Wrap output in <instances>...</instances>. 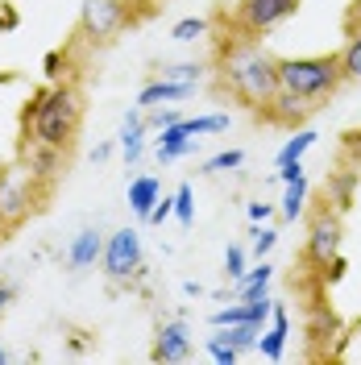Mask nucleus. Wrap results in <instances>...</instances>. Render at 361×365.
<instances>
[{
	"instance_id": "11",
	"label": "nucleus",
	"mask_w": 361,
	"mask_h": 365,
	"mask_svg": "<svg viewBox=\"0 0 361 365\" xmlns=\"http://www.w3.org/2000/svg\"><path fill=\"white\" fill-rule=\"evenodd\" d=\"M150 357L154 361H187L191 357V332H187V324L183 319H171V324H162L158 336H154V349H150Z\"/></svg>"
},
{
	"instance_id": "38",
	"label": "nucleus",
	"mask_w": 361,
	"mask_h": 365,
	"mask_svg": "<svg viewBox=\"0 0 361 365\" xmlns=\"http://www.w3.org/2000/svg\"><path fill=\"white\" fill-rule=\"evenodd\" d=\"M274 207L270 204H262V200H258V204H249V220H253V225H258V220H266V216H270Z\"/></svg>"
},
{
	"instance_id": "9",
	"label": "nucleus",
	"mask_w": 361,
	"mask_h": 365,
	"mask_svg": "<svg viewBox=\"0 0 361 365\" xmlns=\"http://www.w3.org/2000/svg\"><path fill=\"white\" fill-rule=\"evenodd\" d=\"M320 104H312V100H303V96H295V91H283L278 88V96H274L270 104L258 113V120H266V125H274V129H303V120L316 113Z\"/></svg>"
},
{
	"instance_id": "10",
	"label": "nucleus",
	"mask_w": 361,
	"mask_h": 365,
	"mask_svg": "<svg viewBox=\"0 0 361 365\" xmlns=\"http://www.w3.org/2000/svg\"><path fill=\"white\" fill-rule=\"evenodd\" d=\"M67 158L71 154L54 150V145H42V141H17V162L29 166V170L42 182H50V187H59V175L67 170Z\"/></svg>"
},
{
	"instance_id": "23",
	"label": "nucleus",
	"mask_w": 361,
	"mask_h": 365,
	"mask_svg": "<svg viewBox=\"0 0 361 365\" xmlns=\"http://www.w3.org/2000/svg\"><path fill=\"white\" fill-rule=\"evenodd\" d=\"M208 29H212L208 17H183V21L171 29V38H175V42H200V38H208Z\"/></svg>"
},
{
	"instance_id": "25",
	"label": "nucleus",
	"mask_w": 361,
	"mask_h": 365,
	"mask_svg": "<svg viewBox=\"0 0 361 365\" xmlns=\"http://www.w3.org/2000/svg\"><path fill=\"white\" fill-rule=\"evenodd\" d=\"M67 67H71V46H63V50H50L46 54V63H42V71H46V79L54 83V79H63L67 75Z\"/></svg>"
},
{
	"instance_id": "7",
	"label": "nucleus",
	"mask_w": 361,
	"mask_h": 365,
	"mask_svg": "<svg viewBox=\"0 0 361 365\" xmlns=\"http://www.w3.org/2000/svg\"><path fill=\"white\" fill-rule=\"evenodd\" d=\"M345 245V225H340L337 207H316L312 220H307V245H303V262L316 274H324L332 262L340 257Z\"/></svg>"
},
{
	"instance_id": "29",
	"label": "nucleus",
	"mask_w": 361,
	"mask_h": 365,
	"mask_svg": "<svg viewBox=\"0 0 361 365\" xmlns=\"http://www.w3.org/2000/svg\"><path fill=\"white\" fill-rule=\"evenodd\" d=\"M249 237H253V241H249L253 257H266V253H270L274 245H278V232H274V228H253Z\"/></svg>"
},
{
	"instance_id": "22",
	"label": "nucleus",
	"mask_w": 361,
	"mask_h": 365,
	"mask_svg": "<svg viewBox=\"0 0 361 365\" xmlns=\"http://www.w3.org/2000/svg\"><path fill=\"white\" fill-rule=\"evenodd\" d=\"M203 349H208V357H212V361H220V365H237V361H241V349H237V344H228L220 332H212V336L203 341Z\"/></svg>"
},
{
	"instance_id": "37",
	"label": "nucleus",
	"mask_w": 361,
	"mask_h": 365,
	"mask_svg": "<svg viewBox=\"0 0 361 365\" xmlns=\"http://www.w3.org/2000/svg\"><path fill=\"white\" fill-rule=\"evenodd\" d=\"M349 29H361V0H353V9H349V17H345V34Z\"/></svg>"
},
{
	"instance_id": "35",
	"label": "nucleus",
	"mask_w": 361,
	"mask_h": 365,
	"mask_svg": "<svg viewBox=\"0 0 361 365\" xmlns=\"http://www.w3.org/2000/svg\"><path fill=\"white\" fill-rule=\"evenodd\" d=\"M303 179V162H287V166H278V182H295Z\"/></svg>"
},
{
	"instance_id": "2",
	"label": "nucleus",
	"mask_w": 361,
	"mask_h": 365,
	"mask_svg": "<svg viewBox=\"0 0 361 365\" xmlns=\"http://www.w3.org/2000/svg\"><path fill=\"white\" fill-rule=\"evenodd\" d=\"M83 113H88L83 83L75 75H63L29 96V104L21 108V137L17 141H42V145L71 154L79 141V129H83Z\"/></svg>"
},
{
	"instance_id": "6",
	"label": "nucleus",
	"mask_w": 361,
	"mask_h": 365,
	"mask_svg": "<svg viewBox=\"0 0 361 365\" xmlns=\"http://www.w3.org/2000/svg\"><path fill=\"white\" fill-rule=\"evenodd\" d=\"M299 13V0H237L225 17V34H245V38H266L270 29L291 21Z\"/></svg>"
},
{
	"instance_id": "19",
	"label": "nucleus",
	"mask_w": 361,
	"mask_h": 365,
	"mask_svg": "<svg viewBox=\"0 0 361 365\" xmlns=\"http://www.w3.org/2000/svg\"><path fill=\"white\" fill-rule=\"evenodd\" d=\"M312 145H316V133H312V129H295V137H287V141H283V150H278V166H287V162H303V154H307V150H312Z\"/></svg>"
},
{
	"instance_id": "8",
	"label": "nucleus",
	"mask_w": 361,
	"mask_h": 365,
	"mask_svg": "<svg viewBox=\"0 0 361 365\" xmlns=\"http://www.w3.org/2000/svg\"><path fill=\"white\" fill-rule=\"evenodd\" d=\"M100 266H104V274L113 282H129V278L141 274V237H137V228H116L113 237L104 241Z\"/></svg>"
},
{
	"instance_id": "32",
	"label": "nucleus",
	"mask_w": 361,
	"mask_h": 365,
	"mask_svg": "<svg viewBox=\"0 0 361 365\" xmlns=\"http://www.w3.org/2000/svg\"><path fill=\"white\" fill-rule=\"evenodd\" d=\"M17 25H21V13L0 0V34H9V29H17Z\"/></svg>"
},
{
	"instance_id": "13",
	"label": "nucleus",
	"mask_w": 361,
	"mask_h": 365,
	"mask_svg": "<svg viewBox=\"0 0 361 365\" xmlns=\"http://www.w3.org/2000/svg\"><path fill=\"white\" fill-rule=\"evenodd\" d=\"M100 257H104V237H100L96 228L75 232V241H71V250H67V266H71V270L83 274V270H91Z\"/></svg>"
},
{
	"instance_id": "34",
	"label": "nucleus",
	"mask_w": 361,
	"mask_h": 365,
	"mask_svg": "<svg viewBox=\"0 0 361 365\" xmlns=\"http://www.w3.org/2000/svg\"><path fill=\"white\" fill-rule=\"evenodd\" d=\"M129 4H133V13H137V25H141L146 17H150V13H158V4H162V0H129Z\"/></svg>"
},
{
	"instance_id": "3",
	"label": "nucleus",
	"mask_w": 361,
	"mask_h": 365,
	"mask_svg": "<svg viewBox=\"0 0 361 365\" xmlns=\"http://www.w3.org/2000/svg\"><path fill=\"white\" fill-rule=\"evenodd\" d=\"M345 83V71H340V54H303V58H278V88L295 91L312 104L332 100Z\"/></svg>"
},
{
	"instance_id": "24",
	"label": "nucleus",
	"mask_w": 361,
	"mask_h": 365,
	"mask_svg": "<svg viewBox=\"0 0 361 365\" xmlns=\"http://www.w3.org/2000/svg\"><path fill=\"white\" fill-rule=\"evenodd\" d=\"M245 162L241 150H220V154H212V158L203 162V175H225V170H237Z\"/></svg>"
},
{
	"instance_id": "4",
	"label": "nucleus",
	"mask_w": 361,
	"mask_h": 365,
	"mask_svg": "<svg viewBox=\"0 0 361 365\" xmlns=\"http://www.w3.org/2000/svg\"><path fill=\"white\" fill-rule=\"evenodd\" d=\"M50 195H54V187L42 182L29 166H21V162H4L0 166V216H4L9 232H21L50 204Z\"/></svg>"
},
{
	"instance_id": "42",
	"label": "nucleus",
	"mask_w": 361,
	"mask_h": 365,
	"mask_svg": "<svg viewBox=\"0 0 361 365\" xmlns=\"http://www.w3.org/2000/svg\"><path fill=\"white\" fill-rule=\"evenodd\" d=\"M9 361V349H4V344H0V365Z\"/></svg>"
},
{
	"instance_id": "1",
	"label": "nucleus",
	"mask_w": 361,
	"mask_h": 365,
	"mask_svg": "<svg viewBox=\"0 0 361 365\" xmlns=\"http://www.w3.org/2000/svg\"><path fill=\"white\" fill-rule=\"evenodd\" d=\"M216 88L228 100L258 116L278 96V58L262 46V38L245 34H216Z\"/></svg>"
},
{
	"instance_id": "12",
	"label": "nucleus",
	"mask_w": 361,
	"mask_h": 365,
	"mask_svg": "<svg viewBox=\"0 0 361 365\" xmlns=\"http://www.w3.org/2000/svg\"><path fill=\"white\" fill-rule=\"evenodd\" d=\"M191 91H195V83H179V79L158 75L154 83H146V88L137 91V108L146 113V108H158V104H179V100H187Z\"/></svg>"
},
{
	"instance_id": "5",
	"label": "nucleus",
	"mask_w": 361,
	"mask_h": 365,
	"mask_svg": "<svg viewBox=\"0 0 361 365\" xmlns=\"http://www.w3.org/2000/svg\"><path fill=\"white\" fill-rule=\"evenodd\" d=\"M129 25H137V13H133L129 0H83L71 46H88V50L108 46V42H116Z\"/></svg>"
},
{
	"instance_id": "33",
	"label": "nucleus",
	"mask_w": 361,
	"mask_h": 365,
	"mask_svg": "<svg viewBox=\"0 0 361 365\" xmlns=\"http://www.w3.org/2000/svg\"><path fill=\"white\" fill-rule=\"evenodd\" d=\"M195 145H154V154H158V162H175L183 158V154H191Z\"/></svg>"
},
{
	"instance_id": "17",
	"label": "nucleus",
	"mask_w": 361,
	"mask_h": 365,
	"mask_svg": "<svg viewBox=\"0 0 361 365\" xmlns=\"http://www.w3.org/2000/svg\"><path fill=\"white\" fill-rule=\"evenodd\" d=\"M270 278H274V266H270V262H258L253 270H245L241 278H237V282H233V287H237V299L266 291V287H270Z\"/></svg>"
},
{
	"instance_id": "27",
	"label": "nucleus",
	"mask_w": 361,
	"mask_h": 365,
	"mask_svg": "<svg viewBox=\"0 0 361 365\" xmlns=\"http://www.w3.org/2000/svg\"><path fill=\"white\" fill-rule=\"evenodd\" d=\"M175 120H183L179 113H175V108H171V104H158V108H146V129H166V125H175Z\"/></svg>"
},
{
	"instance_id": "26",
	"label": "nucleus",
	"mask_w": 361,
	"mask_h": 365,
	"mask_svg": "<svg viewBox=\"0 0 361 365\" xmlns=\"http://www.w3.org/2000/svg\"><path fill=\"white\" fill-rule=\"evenodd\" d=\"M195 195H191V182H183L179 191H175V220L179 225H191V216H195V204H191Z\"/></svg>"
},
{
	"instance_id": "16",
	"label": "nucleus",
	"mask_w": 361,
	"mask_h": 365,
	"mask_svg": "<svg viewBox=\"0 0 361 365\" xmlns=\"http://www.w3.org/2000/svg\"><path fill=\"white\" fill-rule=\"evenodd\" d=\"M307 195H312V182H307V175L303 179H295L287 182V195H283V220H299L303 212H307Z\"/></svg>"
},
{
	"instance_id": "21",
	"label": "nucleus",
	"mask_w": 361,
	"mask_h": 365,
	"mask_svg": "<svg viewBox=\"0 0 361 365\" xmlns=\"http://www.w3.org/2000/svg\"><path fill=\"white\" fill-rule=\"evenodd\" d=\"M216 332H220L228 344H237L241 353H245V349H258V336H262L258 324H225V328H216Z\"/></svg>"
},
{
	"instance_id": "15",
	"label": "nucleus",
	"mask_w": 361,
	"mask_h": 365,
	"mask_svg": "<svg viewBox=\"0 0 361 365\" xmlns=\"http://www.w3.org/2000/svg\"><path fill=\"white\" fill-rule=\"evenodd\" d=\"M162 195V182L154 179V175H141V179L129 182V207H133L141 220H150V212H154V204H158Z\"/></svg>"
},
{
	"instance_id": "40",
	"label": "nucleus",
	"mask_w": 361,
	"mask_h": 365,
	"mask_svg": "<svg viewBox=\"0 0 361 365\" xmlns=\"http://www.w3.org/2000/svg\"><path fill=\"white\" fill-rule=\"evenodd\" d=\"M9 237H13V232H9V225H4V216H0V245H4Z\"/></svg>"
},
{
	"instance_id": "30",
	"label": "nucleus",
	"mask_w": 361,
	"mask_h": 365,
	"mask_svg": "<svg viewBox=\"0 0 361 365\" xmlns=\"http://www.w3.org/2000/svg\"><path fill=\"white\" fill-rule=\"evenodd\" d=\"M225 274H228V282H237V278L245 274V250H241V245H228V253H225Z\"/></svg>"
},
{
	"instance_id": "20",
	"label": "nucleus",
	"mask_w": 361,
	"mask_h": 365,
	"mask_svg": "<svg viewBox=\"0 0 361 365\" xmlns=\"http://www.w3.org/2000/svg\"><path fill=\"white\" fill-rule=\"evenodd\" d=\"M340 54V71H345V83L361 79V29H349V42L337 50Z\"/></svg>"
},
{
	"instance_id": "14",
	"label": "nucleus",
	"mask_w": 361,
	"mask_h": 365,
	"mask_svg": "<svg viewBox=\"0 0 361 365\" xmlns=\"http://www.w3.org/2000/svg\"><path fill=\"white\" fill-rule=\"evenodd\" d=\"M146 113L141 108H133V113L125 116V129H121V154H125V162L133 166L137 158H141V150H146Z\"/></svg>"
},
{
	"instance_id": "31",
	"label": "nucleus",
	"mask_w": 361,
	"mask_h": 365,
	"mask_svg": "<svg viewBox=\"0 0 361 365\" xmlns=\"http://www.w3.org/2000/svg\"><path fill=\"white\" fill-rule=\"evenodd\" d=\"M175 216V195H158V204L150 212V225H162V220H171Z\"/></svg>"
},
{
	"instance_id": "39",
	"label": "nucleus",
	"mask_w": 361,
	"mask_h": 365,
	"mask_svg": "<svg viewBox=\"0 0 361 365\" xmlns=\"http://www.w3.org/2000/svg\"><path fill=\"white\" fill-rule=\"evenodd\" d=\"M17 79H21L17 71H0V88H9V83H17Z\"/></svg>"
},
{
	"instance_id": "36",
	"label": "nucleus",
	"mask_w": 361,
	"mask_h": 365,
	"mask_svg": "<svg viewBox=\"0 0 361 365\" xmlns=\"http://www.w3.org/2000/svg\"><path fill=\"white\" fill-rule=\"evenodd\" d=\"M13 299H17V287H13V282H0V319H4V312H9Z\"/></svg>"
},
{
	"instance_id": "28",
	"label": "nucleus",
	"mask_w": 361,
	"mask_h": 365,
	"mask_svg": "<svg viewBox=\"0 0 361 365\" xmlns=\"http://www.w3.org/2000/svg\"><path fill=\"white\" fill-rule=\"evenodd\" d=\"M166 79H179V83H200L203 79V67L200 63H175V67H162Z\"/></svg>"
},
{
	"instance_id": "41",
	"label": "nucleus",
	"mask_w": 361,
	"mask_h": 365,
	"mask_svg": "<svg viewBox=\"0 0 361 365\" xmlns=\"http://www.w3.org/2000/svg\"><path fill=\"white\" fill-rule=\"evenodd\" d=\"M345 145H361V133H345Z\"/></svg>"
},
{
	"instance_id": "18",
	"label": "nucleus",
	"mask_w": 361,
	"mask_h": 365,
	"mask_svg": "<svg viewBox=\"0 0 361 365\" xmlns=\"http://www.w3.org/2000/svg\"><path fill=\"white\" fill-rule=\"evenodd\" d=\"M179 129H183V137H191V141H195V137H203V133H225L228 116L225 113H212V116H191V120L183 116Z\"/></svg>"
}]
</instances>
